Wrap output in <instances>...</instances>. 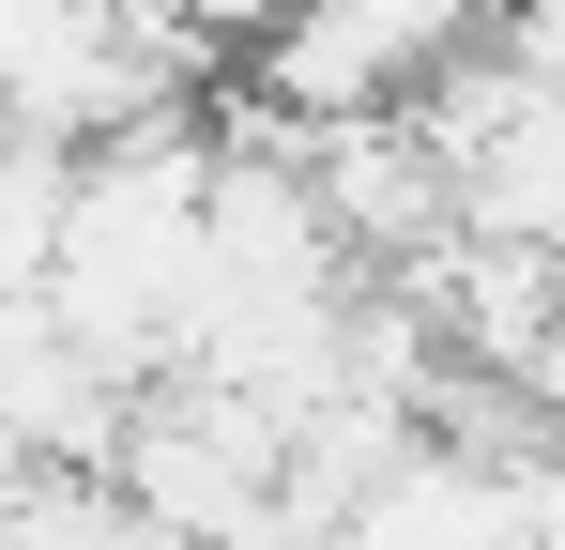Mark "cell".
<instances>
[{
    "instance_id": "obj_4",
    "label": "cell",
    "mask_w": 565,
    "mask_h": 550,
    "mask_svg": "<svg viewBox=\"0 0 565 550\" xmlns=\"http://www.w3.org/2000/svg\"><path fill=\"white\" fill-rule=\"evenodd\" d=\"M31 489H46V458H31V444H15V429H0V536L31 520Z\"/></svg>"
},
{
    "instance_id": "obj_1",
    "label": "cell",
    "mask_w": 565,
    "mask_h": 550,
    "mask_svg": "<svg viewBox=\"0 0 565 550\" xmlns=\"http://www.w3.org/2000/svg\"><path fill=\"white\" fill-rule=\"evenodd\" d=\"M0 429L46 458V474H122V429H138V382L62 337V306H15L0 321Z\"/></svg>"
},
{
    "instance_id": "obj_2",
    "label": "cell",
    "mask_w": 565,
    "mask_h": 550,
    "mask_svg": "<svg viewBox=\"0 0 565 550\" xmlns=\"http://www.w3.org/2000/svg\"><path fill=\"white\" fill-rule=\"evenodd\" d=\"M459 230L473 245H551L565 261V92H535V107L459 169Z\"/></svg>"
},
{
    "instance_id": "obj_3",
    "label": "cell",
    "mask_w": 565,
    "mask_h": 550,
    "mask_svg": "<svg viewBox=\"0 0 565 550\" xmlns=\"http://www.w3.org/2000/svg\"><path fill=\"white\" fill-rule=\"evenodd\" d=\"M122 15H138V31H169L184 62H230V46H260V31H276L290 0H122Z\"/></svg>"
}]
</instances>
